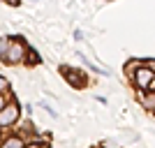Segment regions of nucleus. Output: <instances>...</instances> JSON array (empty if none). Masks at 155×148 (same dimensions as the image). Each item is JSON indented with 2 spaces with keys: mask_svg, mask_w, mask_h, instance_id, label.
<instances>
[{
  "mask_svg": "<svg viewBox=\"0 0 155 148\" xmlns=\"http://www.w3.org/2000/svg\"><path fill=\"white\" fill-rule=\"evenodd\" d=\"M7 2H12V5H16V2H19V0H7Z\"/></svg>",
  "mask_w": 155,
  "mask_h": 148,
  "instance_id": "1a4fd4ad",
  "label": "nucleus"
},
{
  "mask_svg": "<svg viewBox=\"0 0 155 148\" xmlns=\"http://www.w3.org/2000/svg\"><path fill=\"white\" fill-rule=\"evenodd\" d=\"M2 148H23V141H21L19 136H9V139L2 143Z\"/></svg>",
  "mask_w": 155,
  "mask_h": 148,
  "instance_id": "20e7f679",
  "label": "nucleus"
},
{
  "mask_svg": "<svg viewBox=\"0 0 155 148\" xmlns=\"http://www.w3.org/2000/svg\"><path fill=\"white\" fill-rule=\"evenodd\" d=\"M16 118H19L16 104H9V107H2V109H0V125H12Z\"/></svg>",
  "mask_w": 155,
  "mask_h": 148,
  "instance_id": "f03ea898",
  "label": "nucleus"
},
{
  "mask_svg": "<svg viewBox=\"0 0 155 148\" xmlns=\"http://www.w3.org/2000/svg\"><path fill=\"white\" fill-rule=\"evenodd\" d=\"M23 148H35V146H23Z\"/></svg>",
  "mask_w": 155,
  "mask_h": 148,
  "instance_id": "9d476101",
  "label": "nucleus"
},
{
  "mask_svg": "<svg viewBox=\"0 0 155 148\" xmlns=\"http://www.w3.org/2000/svg\"><path fill=\"white\" fill-rule=\"evenodd\" d=\"M2 107H5V100H2V97H0V109H2Z\"/></svg>",
  "mask_w": 155,
  "mask_h": 148,
  "instance_id": "6e6552de",
  "label": "nucleus"
},
{
  "mask_svg": "<svg viewBox=\"0 0 155 148\" xmlns=\"http://www.w3.org/2000/svg\"><path fill=\"white\" fill-rule=\"evenodd\" d=\"M153 72L148 70V67H141V70L137 72V86H139V88H148L150 86V81H153Z\"/></svg>",
  "mask_w": 155,
  "mask_h": 148,
  "instance_id": "7ed1b4c3",
  "label": "nucleus"
},
{
  "mask_svg": "<svg viewBox=\"0 0 155 148\" xmlns=\"http://www.w3.org/2000/svg\"><path fill=\"white\" fill-rule=\"evenodd\" d=\"M5 88H7V81H5L2 77H0V90H5Z\"/></svg>",
  "mask_w": 155,
  "mask_h": 148,
  "instance_id": "0eeeda50",
  "label": "nucleus"
},
{
  "mask_svg": "<svg viewBox=\"0 0 155 148\" xmlns=\"http://www.w3.org/2000/svg\"><path fill=\"white\" fill-rule=\"evenodd\" d=\"M67 79H70L74 86H81V81H79V77H77V72H70V74H67Z\"/></svg>",
  "mask_w": 155,
  "mask_h": 148,
  "instance_id": "423d86ee",
  "label": "nucleus"
},
{
  "mask_svg": "<svg viewBox=\"0 0 155 148\" xmlns=\"http://www.w3.org/2000/svg\"><path fill=\"white\" fill-rule=\"evenodd\" d=\"M23 53H26L23 44H19V42H9V49H7V53H5V60H7V63H19V60L23 58Z\"/></svg>",
  "mask_w": 155,
  "mask_h": 148,
  "instance_id": "f257e3e1",
  "label": "nucleus"
},
{
  "mask_svg": "<svg viewBox=\"0 0 155 148\" xmlns=\"http://www.w3.org/2000/svg\"><path fill=\"white\" fill-rule=\"evenodd\" d=\"M7 49H9V42H7V39H0V56H2V58H5Z\"/></svg>",
  "mask_w": 155,
  "mask_h": 148,
  "instance_id": "39448f33",
  "label": "nucleus"
}]
</instances>
